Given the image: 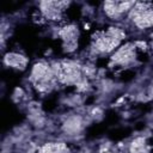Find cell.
<instances>
[{
	"label": "cell",
	"instance_id": "obj_2",
	"mask_svg": "<svg viewBox=\"0 0 153 153\" xmlns=\"http://www.w3.org/2000/svg\"><path fill=\"white\" fill-rule=\"evenodd\" d=\"M4 63L7 67H12V68L23 71L26 68L29 60H27V57H25L24 55H22L19 53H7L4 56Z\"/></svg>",
	"mask_w": 153,
	"mask_h": 153
},
{
	"label": "cell",
	"instance_id": "obj_3",
	"mask_svg": "<svg viewBox=\"0 0 153 153\" xmlns=\"http://www.w3.org/2000/svg\"><path fill=\"white\" fill-rule=\"evenodd\" d=\"M63 131L67 134H76L82 128V120L80 116H71L63 123Z\"/></svg>",
	"mask_w": 153,
	"mask_h": 153
},
{
	"label": "cell",
	"instance_id": "obj_5",
	"mask_svg": "<svg viewBox=\"0 0 153 153\" xmlns=\"http://www.w3.org/2000/svg\"><path fill=\"white\" fill-rule=\"evenodd\" d=\"M103 10L105 14L114 20H118L122 17L117 10V1H105L103 4Z\"/></svg>",
	"mask_w": 153,
	"mask_h": 153
},
{
	"label": "cell",
	"instance_id": "obj_4",
	"mask_svg": "<svg viewBox=\"0 0 153 153\" xmlns=\"http://www.w3.org/2000/svg\"><path fill=\"white\" fill-rule=\"evenodd\" d=\"M57 35L63 39V43H65V42L78 41L79 31H78V27H76L75 25L69 24V25H66V26L61 27V29L57 31Z\"/></svg>",
	"mask_w": 153,
	"mask_h": 153
},
{
	"label": "cell",
	"instance_id": "obj_6",
	"mask_svg": "<svg viewBox=\"0 0 153 153\" xmlns=\"http://www.w3.org/2000/svg\"><path fill=\"white\" fill-rule=\"evenodd\" d=\"M76 47H78V41H72V42H65L63 43V48L68 53L74 51L76 49Z\"/></svg>",
	"mask_w": 153,
	"mask_h": 153
},
{
	"label": "cell",
	"instance_id": "obj_8",
	"mask_svg": "<svg viewBox=\"0 0 153 153\" xmlns=\"http://www.w3.org/2000/svg\"><path fill=\"white\" fill-rule=\"evenodd\" d=\"M102 115H103V111H102L99 108H94V109H92V111H91V116H93V117L102 116Z\"/></svg>",
	"mask_w": 153,
	"mask_h": 153
},
{
	"label": "cell",
	"instance_id": "obj_9",
	"mask_svg": "<svg viewBox=\"0 0 153 153\" xmlns=\"http://www.w3.org/2000/svg\"><path fill=\"white\" fill-rule=\"evenodd\" d=\"M14 97H19V98H22L23 96H24V92H23V90L22 88H19V87H17L16 88V91H14V94H13Z\"/></svg>",
	"mask_w": 153,
	"mask_h": 153
},
{
	"label": "cell",
	"instance_id": "obj_10",
	"mask_svg": "<svg viewBox=\"0 0 153 153\" xmlns=\"http://www.w3.org/2000/svg\"><path fill=\"white\" fill-rule=\"evenodd\" d=\"M84 27H85V30H88V29H90V24H85Z\"/></svg>",
	"mask_w": 153,
	"mask_h": 153
},
{
	"label": "cell",
	"instance_id": "obj_1",
	"mask_svg": "<svg viewBox=\"0 0 153 153\" xmlns=\"http://www.w3.org/2000/svg\"><path fill=\"white\" fill-rule=\"evenodd\" d=\"M135 50L136 47L134 43H127L120 47L112 55H111V65L117 66H128L135 60Z\"/></svg>",
	"mask_w": 153,
	"mask_h": 153
},
{
	"label": "cell",
	"instance_id": "obj_7",
	"mask_svg": "<svg viewBox=\"0 0 153 153\" xmlns=\"http://www.w3.org/2000/svg\"><path fill=\"white\" fill-rule=\"evenodd\" d=\"M134 44H135L136 48H139V49H141V50H147V48H148L147 43L143 42V41H136Z\"/></svg>",
	"mask_w": 153,
	"mask_h": 153
}]
</instances>
